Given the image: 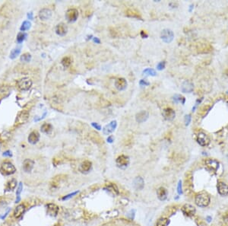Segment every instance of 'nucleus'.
Wrapping results in <instances>:
<instances>
[{
	"mask_svg": "<svg viewBox=\"0 0 228 226\" xmlns=\"http://www.w3.org/2000/svg\"><path fill=\"white\" fill-rule=\"evenodd\" d=\"M16 171V168L12 163L9 162H5L1 164L0 167V172L4 175H12Z\"/></svg>",
	"mask_w": 228,
	"mask_h": 226,
	"instance_id": "nucleus-1",
	"label": "nucleus"
},
{
	"mask_svg": "<svg viewBox=\"0 0 228 226\" xmlns=\"http://www.w3.org/2000/svg\"><path fill=\"white\" fill-rule=\"evenodd\" d=\"M196 204L199 207H206L210 203V197L205 193L198 194L195 199Z\"/></svg>",
	"mask_w": 228,
	"mask_h": 226,
	"instance_id": "nucleus-2",
	"label": "nucleus"
},
{
	"mask_svg": "<svg viewBox=\"0 0 228 226\" xmlns=\"http://www.w3.org/2000/svg\"><path fill=\"white\" fill-rule=\"evenodd\" d=\"M17 86L21 91H28L32 86V82L27 78H23L17 82Z\"/></svg>",
	"mask_w": 228,
	"mask_h": 226,
	"instance_id": "nucleus-3",
	"label": "nucleus"
},
{
	"mask_svg": "<svg viewBox=\"0 0 228 226\" xmlns=\"http://www.w3.org/2000/svg\"><path fill=\"white\" fill-rule=\"evenodd\" d=\"M160 38L166 43H170L174 38V34L170 29H164L160 33Z\"/></svg>",
	"mask_w": 228,
	"mask_h": 226,
	"instance_id": "nucleus-4",
	"label": "nucleus"
},
{
	"mask_svg": "<svg viewBox=\"0 0 228 226\" xmlns=\"http://www.w3.org/2000/svg\"><path fill=\"white\" fill-rule=\"evenodd\" d=\"M29 117H30V114H29V112H27V110H22V111H21L18 114V116H17L16 120H15V125L20 126V125L25 124L28 120Z\"/></svg>",
	"mask_w": 228,
	"mask_h": 226,
	"instance_id": "nucleus-5",
	"label": "nucleus"
},
{
	"mask_svg": "<svg viewBox=\"0 0 228 226\" xmlns=\"http://www.w3.org/2000/svg\"><path fill=\"white\" fill-rule=\"evenodd\" d=\"M79 18V11L76 9H70L66 13V18L69 22H75Z\"/></svg>",
	"mask_w": 228,
	"mask_h": 226,
	"instance_id": "nucleus-6",
	"label": "nucleus"
},
{
	"mask_svg": "<svg viewBox=\"0 0 228 226\" xmlns=\"http://www.w3.org/2000/svg\"><path fill=\"white\" fill-rule=\"evenodd\" d=\"M197 142L200 146H209V144L210 143V139L205 133L200 132L197 135Z\"/></svg>",
	"mask_w": 228,
	"mask_h": 226,
	"instance_id": "nucleus-7",
	"label": "nucleus"
},
{
	"mask_svg": "<svg viewBox=\"0 0 228 226\" xmlns=\"http://www.w3.org/2000/svg\"><path fill=\"white\" fill-rule=\"evenodd\" d=\"M162 115L166 120L171 121V120H173L175 118V117H176V113H175L174 110L172 108H170V107H167V108L163 110Z\"/></svg>",
	"mask_w": 228,
	"mask_h": 226,
	"instance_id": "nucleus-8",
	"label": "nucleus"
},
{
	"mask_svg": "<svg viewBox=\"0 0 228 226\" xmlns=\"http://www.w3.org/2000/svg\"><path fill=\"white\" fill-rule=\"evenodd\" d=\"M116 126H117V122L116 120H113L109 124L106 125L103 129V133L104 135H110L112 133L114 130H116Z\"/></svg>",
	"mask_w": 228,
	"mask_h": 226,
	"instance_id": "nucleus-9",
	"label": "nucleus"
},
{
	"mask_svg": "<svg viewBox=\"0 0 228 226\" xmlns=\"http://www.w3.org/2000/svg\"><path fill=\"white\" fill-rule=\"evenodd\" d=\"M46 210H47V214L50 216L55 217L56 216L58 212H59V207L54 203H49L46 205Z\"/></svg>",
	"mask_w": 228,
	"mask_h": 226,
	"instance_id": "nucleus-10",
	"label": "nucleus"
},
{
	"mask_svg": "<svg viewBox=\"0 0 228 226\" xmlns=\"http://www.w3.org/2000/svg\"><path fill=\"white\" fill-rule=\"evenodd\" d=\"M129 164V158L126 155H122L116 159V164L120 167H126Z\"/></svg>",
	"mask_w": 228,
	"mask_h": 226,
	"instance_id": "nucleus-11",
	"label": "nucleus"
},
{
	"mask_svg": "<svg viewBox=\"0 0 228 226\" xmlns=\"http://www.w3.org/2000/svg\"><path fill=\"white\" fill-rule=\"evenodd\" d=\"M182 212L186 216H193L196 213V209L190 204H185L182 207Z\"/></svg>",
	"mask_w": 228,
	"mask_h": 226,
	"instance_id": "nucleus-12",
	"label": "nucleus"
},
{
	"mask_svg": "<svg viewBox=\"0 0 228 226\" xmlns=\"http://www.w3.org/2000/svg\"><path fill=\"white\" fill-rule=\"evenodd\" d=\"M34 166V162L31 159H25L23 162V164H22V168H23L24 171L26 173H30L32 171Z\"/></svg>",
	"mask_w": 228,
	"mask_h": 226,
	"instance_id": "nucleus-13",
	"label": "nucleus"
},
{
	"mask_svg": "<svg viewBox=\"0 0 228 226\" xmlns=\"http://www.w3.org/2000/svg\"><path fill=\"white\" fill-rule=\"evenodd\" d=\"M148 117H149V114H148V112H147L146 110H141L136 115V121L139 123L145 122L148 119Z\"/></svg>",
	"mask_w": 228,
	"mask_h": 226,
	"instance_id": "nucleus-14",
	"label": "nucleus"
},
{
	"mask_svg": "<svg viewBox=\"0 0 228 226\" xmlns=\"http://www.w3.org/2000/svg\"><path fill=\"white\" fill-rule=\"evenodd\" d=\"M205 164L210 170L216 171L219 167V162L215 159H207L205 160Z\"/></svg>",
	"mask_w": 228,
	"mask_h": 226,
	"instance_id": "nucleus-15",
	"label": "nucleus"
},
{
	"mask_svg": "<svg viewBox=\"0 0 228 226\" xmlns=\"http://www.w3.org/2000/svg\"><path fill=\"white\" fill-rule=\"evenodd\" d=\"M115 87L119 91H123L127 87V82L124 78H117L115 82Z\"/></svg>",
	"mask_w": 228,
	"mask_h": 226,
	"instance_id": "nucleus-16",
	"label": "nucleus"
},
{
	"mask_svg": "<svg viewBox=\"0 0 228 226\" xmlns=\"http://www.w3.org/2000/svg\"><path fill=\"white\" fill-rule=\"evenodd\" d=\"M182 91L184 93H191L194 90V85L193 82L189 81H185L183 82L182 86H181Z\"/></svg>",
	"mask_w": 228,
	"mask_h": 226,
	"instance_id": "nucleus-17",
	"label": "nucleus"
},
{
	"mask_svg": "<svg viewBox=\"0 0 228 226\" xmlns=\"http://www.w3.org/2000/svg\"><path fill=\"white\" fill-rule=\"evenodd\" d=\"M68 32V27L64 23H60L56 27V33L59 36H64Z\"/></svg>",
	"mask_w": 228,
	"mask_h": 226,
	"instance_id": "nucleus-18",
	"label": "nucleus"
},
{
	"mask_svg": "<svg viewBox=\"0 0 228 226\" xmlns=\"http://www.w3.org/2000/svg\"><path fill=\"white\" fill-rule=\"evenodd\" d=\"M217 191L219 193L220 195L223 196H227L228 194V186L226 183H223V182H219L217 183Z\"/></svg>",
	"mask_w": 228,
	"mask_h": 226,
	"instance_id": "nucleus-19",
	"label": "nucleus"
},
{
	"mask_svg": "<svg viewBox=\"0 0 228 226\" xmlns=\"http://www.w3.org/2000/svg\"><path fill=\"white\" fill-rule=\"evenodd\" d=\"M52 12L49 9H42L39 12V17L41 20L46 21L51 18Z\"/></svg>",
	"mask_w": 228,
	"mask_h": 226,
	"instance_id": "nucleus-20",
	"label": "nucleus"
},
{
	"mask_svg": "<svg viewBox=\"0 0 228 226\" xmlns=\"http://www.w3.org/2000/svg\"><path fill=\"white\" fill-rule=\"evenodd\" d=\"M28 142L32 145H35L38 143L40 139V134L38 131H33L29 134V136L27 138Z\"/></svg>",
	"mask_w": 228,
	"mask_h": 226,
	"instance_id": "nucleus-21",
	"label": "nucleus"
},
{
	"mask_svg": "<svg viewBox=\"0 0 228 226\" xmlns=\"http://www.w3.org/2000/svg\"><path fill=\"white\" fill-rule=\"evenodd\" d=\"M133 186L134 187H135V189L137 190V191H141V190H142L144 186V180H143V178L141 177H137L134 180Z\"/></svg>",
	"mask_w": 228,
	"mask_h": 226,
	"instance_id": "nucleus-22",
	"label": "nucleus"
},
{
	"mask_svg": "<svg viewBox=\"0 0 228 226\" xmlns=\"http://www.w3.org/2000/svg\"><path fill=\"white\" fill-rule=\"evenodd\" d=\"M91 167H92V163L90 161H84L80 164L79 171L82 173L88 172L91 170Z\"/></svg>",
	"mask_w": 228,
	"mask_h": 226,
	"instance_id": "nucleus-23",
	"label": "nucleus"
},
{
	"mask_svg": "<svg viewBox=\"0 0 228 226\" xmlns=\"http://www.w3.org/2000/svg\"><path fill=\"white\" fill-rule=\"evenodd\" d=\"M25 206L24 204H19L17 206V207L14 209V216L16 219H18L25 213Z\"/></svg>",
	"mask_w": 228,
	"mask_h": 226,
	"instance_id": "nucleus-24",
	"label": "nucleus"
},
{
	"mask_svg": "<svg viewBox=\"0 0 228 226\" xmlns=\"http://www.w3.org/2000/svg\"><path fill=\"white\" fill-rule=\"evenodd\" d=\"M157 196L160 200L164 201L167 198V191L164 187H160L157 189Z\"/></svg>",
	"mask_w": 228,
	"mask_h": 226,
	"instance_id": "nucleus-25",
	"label": "nucleus"
},
{
	"mask_svg": "<svg viewBox=\"0 0 228 226\" xmlns=\"http://www.w3.org/2000/svg\"><path fill=\"white\" fill-rule=\"evenodd\" d=\"M17 187V180L15 179H12L6 186V191H13Z\"/></svg>",
	"mask_w": 228,
	"mask_h": 226,
	"instance_id": "nucleus-26",
	"label": "nucleus"
},
{
	"mask_svg": "<svg viewBox=\"0 0 228 226\" xmlns=\"http://www.w3.org/2000/svg\"><path fill=\"white\" fill-rule=\"evenodd\" d=\"M40 130L41 132L43 133L48 134L53 130V127H52V125L50 124V123H44V124L42 125V127H40Z\"/></svg>",
	"mask_w": 228,
	"mask_h": 226,
	"instance_id": "nucleus-27",
	"label": "nucleus"
},
{
	"mask_svg": "<svg viewBox=\"0 0 228 226\" xmlns=\"http://www.w3.org/2000/svg\"><path fill=\"white\" fill-rule=\"evenodd\" d=\"M173 102L176 104L181 103V104H185V98H184V97H183L182 95H180V94H175L173 98Z\"/></svg>",
	"mask_w": 228,
	"mask_h": 226,
	"instance_id": "nucleus-28",
	"label": "nucleus"
},
{
	"mask_svg": "<svg viewBox=\"0 0 228 226\" xmlns=\"http://www.w3.org/2000/svg\"><path fill=\"white\" fill-rule=\"evenodd\" d=\"M170 224V220L166 218H161L158 219L156 223V226H168Z\"/></svg>",
	"mask_w": 228,
	"mask_h": 226,
	"instance_id": "nucleus-29",
	"label": "nucleus"
},
{
	"mask_svg": "<svg viewBox=\"0 0 228 226\" xmlns=\"http://www.w3.org/2000/svg\"><path fill=\"white\" fill-rule=\"evenodd\" d=\"M89 135L91 139H92L94 142H95V143H101V138L100 137V135H99V134L98 133H97L95 132H91Z\"/></svg>",
	"mask_w": 228,
	"mask_h": 226,
	"instance_id": "nucleus-30",
	"label": "nucleus"
},
{
	"mask_svg": "<svg viewBox=\"0 0 228 226\" xmlns=\"http://www.w3.org/2000/svg\"><path fill=\"white\" fill-rule=\"evenodd\" d=\"M61 63H62V65H63L65 68H69L71 64V58L69 56L64 57V58L62 59V61H61Z\"/></svg>",
	"mask_w": 228,
	"mask_h": 226,
	"instance_id": "nucleus-31",
	"label": "nucleus"
},
{
	"mask_svg": "<svg viewBox=\"0 0 228 226\" xmlns=\"http://www.w3.org/2000/svg\"><path fill=\"white\" fill-rule=\"evenodd\" d=\"M143 74L145 75H150V76H155V75H157V73H156V71L153 69H146V70H144L143 71Z\"/></svg>",
	"mask_w": 228,
	"mask_h": 226,
	"instance_id": "nucleus-32",
	"label": "nucleus"
},
{
	"mask_svg": "<svg viewBox=\"0 0 228 226\" xmlns=\"http://www.w3.org/2000/svg\"><path fill=\"white\" fill-rule=\"evenodd\" d=\"M30 26H31V24L30 22H27V21H25L22 23V26H21V30L22 31H25V30H28L30 28Z\"/></svg>",
	"mask_w": 228,
	"mask_h": 226,
	"instance_id": "nucleus-33",
	"label": "nucleus"
},
{
	"mask_svg": "<svg viewBox=\"0 0 228 226\" xmlns=\"http://www.w3.org/2000/svg\"><path fill=\"white\" fill-rule=\"evenodd\" d=\"M20 53H21V49L20 48L14 49V50H12L11 54H10V58H11V59L16 58V57L19 55Z\"/></svg>",
	"mask_w": 228,
	"mask_h": 226,
	"instance_id": "nucleus-34",
	"label": "nucleus"
},
{
	"mask_svg": "<svg viewBox=\"0 0 228 226\" xmlns=\"http://www.w3.org/2000/svg\"><path fill=\"white\" fill-rule=\"evenodd\" d=\"M31 60V55L30 54H25L21 56V61L25 62H29Z\"/></svg>",
	"mask_w": 228,
	"mask_h": 226,
	"instance_id": "nucleus-35",
	"label": "nucleus"
},
{
	"mask_svg": "<svg viewBox=\"0 0 228 226\" xmlns=\"http://www.w3.org/2000/svg\"><path fill=\"white\" fill-rule=\"evenodd\" d=\"M26 34L25 33H23V32H20L19 34H18V36H17V42H18V43H22L24 41H25V38H26Z\"/></svg>",
	"mask_w": 228,
	"mask_h": 226,
	"instance_id": "nucleus-36",
	"label": "nucleus"
},
{
	"mask_svg": "<svg viewBox=\"0 0 228 226\" xmlns=\"http://www.w3.org/2000/svg\"><path fill=\"white\" fill-rule=\"evenodd\" d=\"M107 189H108L109 191H112L113 193H116V194L119 193L118 188L116 187V186L114 185V184H110L109 186H107Z\"/></svg>",
	"mask_w": 228,
	"mask_h": 226,
	"instance_id": "nucleus-37",
	"label": "nucleus"
},
{
	"mask_svg": "<svg viewBox=\"0 0 228 226\" xmlns=\"http://www.w3.org/2000/svg\"><path fill=\"white\" fill-rule=\"evenodd\" d=\"M126 14L128 15V16H130V17H133V18H139V13L136 12L135 13V12L134 11H132V10H128V12H127Z\"/></svg>",
	"mask_w": 228,
	"mask_h": 226,
	"instance_id": "nucleus-38",
	"label": "nucleus"
},
{
	"mask_svg": "<svg viewBox=\"0 0 228 226\" xmlns=\"http://www.w3.org/2000/svg\"><path fill=\"white\" fill-rule=\"evenodd\" d=\"M165 65H166L165 62H159L157 66V70H159V71H161V70H164V68H165Z\"/></svg>",
	"mask_w": 228,
	"mask_h": 226,
	"instance_id": "nucleus-39",
	"label": "nucleus"
},
{
	"mask_svg": "<svg viewBox=\"0 0 228 226\" xmlns=\"http://www.w3.org/2000/svg\"><path fill=\"white\" fill-rule=\"evenodd\" d=\"M184 120H185V126H188V125L191 122V115L190 114H188V115H185V119H184Z\"/></svg>",
	"mask_w": 228,
	"mask_h": 226,
	"instance_id": "nucleus-40",
	"label": "nucleus"
},
{
	"mask_svg": "<svg viewBox=\"0 0 228 226\" xmlns=\"http://www.w3.org/2000/svg\"><path fill=\"white\" fill-rule=\"evenodd\" d=\"M22 189H23V185H22V183H20L19 185H18V190H17V192H16L17 196H20V193H22Z\"/></svg>",
	"mask_w": 228,
	"mask_h": 226,
	"instance_id": "nucleus-41",
	"label": "nucleus"
},
{
	"mask_svg": "<svg viewBox=\"0 0 228 226\" xmlns=\"http://www.w3.org/2000/svg\"><path fill=\"white\" fill-rule=\"evenodd\" d=\"M77 193H78V192H74V193H70V194H69V195H67V196H64V197L62 198V199H63V200H66V199H69V198L72 197L74 195H75V194H77Z\"/></svg>",
	"mask_w": 228,
	"mask_h": 226,
	"instance_id": "nucleus-42",
	"label": "nucleus"
},
{
	"mask_svg": "<svg viewBox=\"0 0 228 226\" xmlns=\"http://www.w3.org/2000/svg\"><path fill=\"white\" fill-rule=\"evenodd\" d=\"M177 191H178V193H179V194H182V193H183V191H182V182H181V180H180V181H179V183H178V190H177Z\"/></svg>",
	"mask_w": 228,
	"mask_h": 226,
	"instance_id": "nucleus-43",
	"label": "nucleus"
},
{
	"mask_svg": "<svg viewBox=\"0 0 228 226\" xmlns=\"http://www.w3.org/2000/svg\"><path fill=\"white\" fill-rule=\"evenodd\" d=\"M149 82H148L147 80H144V79H141V81H140V85H141V86H147V85H149Z\"/></svg>",
	"mask_w": 228,
	"mask_h": 226,
	"instance_id": "nucleus-44",
	"label": "nucleus"
},
{
	"mask_svg": "<svg viewBox=\"0 0 228 226\" xmlns=\"http://www.w3.org/2000/svg\"><path fill=\"white\" fill-rule=\"evenodd\" d=\"M91 125H92L93 127H95V128H96L97 130H101V127H100V125L97 124V123H92V124H91Z\"/></svg>",
	"mask_w": 228,
	"mask_h": 226,
	"instance_id": "nucleus-45",
	"label": "nucleus"
},
{
	"mask_svg": "<svg viewBox=\"0 0 228 226\" xmlns=\"http://www.w3.org/2000/svg\"><path fill=\"white\" fill-rule=\"evenodd\" d=\"M107 142H108V143H112L113 142V141H114L113 136V135H110V136H108V138H107Z\"/></svg>",
	"mask_w": 228,
	"mask_h": 226,
	"instance_id": "nucleus-46",
	"label": "nucleus"
},
{
	"mask_svg": "<svg viewBox=\"0 0 228 226\" xmlns=\"http://www.w3.org/2000/svg\"><path fill=\"white\" fill-rule=\"evenodd\" d=\"M3 156H9L11 157L12 156V152L10 151H5L3 153Z\"/></svg>",
	"mask_w": 228,
	"mask_h": 226,
	"instance_id": "nucleus-47",
	"label": "nucleus"
},
{
	"mask_svg": "<svg viewBox=\"0 0 228 226\" xmlns=\"http://www.w3.org/2000/svg\"><path fill=\"white\" fill-rule=\"evenodd\" d=\"M141 37H142L143 38H148V34H147L146 33L144 32V30H141Z\"/></svg>",
	"mask_w": 228,
	"mask_h": 226,
	"instance_id": "nucleus-48",
	"label": "nucleus"
},
{
	"mask_svg": "<svg viewBox=\"0 0 228 226\" xmlns=\"http://www.w3.org/2000/svg\"><path fill=\"white\" fill-rule=\"evenodd\" d=\"M93 41H94V42H95V43H100V41L97 38H94Z\"/></svg>",
	"mask_w": 228,
	"mask_h": 226,
	"instance_id": "nucleus-49",
	"label": "nucleus"
},
{
	"mask_svg": "<svg viewBox=\"0 0 228 226\" xmlns=\"http://www.w3.org/2000/svg\"><path fill=\"white\" fill-rule=\"evenodd\" d=\"M27 16H28V18H30V19H32V18H33V14H32V12L29 13L28 15H27Z\"/></svg>",
	"mask_w": 228,
	"mask_h": 226,
	"instance_id": "nucleus-50",
	"label": "nucleus"
},
{
	"mask_svg": "<svg viewBox=\"0 0 228 226\" xmlns=\"http://www.w3.org/2000/svg\"><path fill=\"white\" fill-rule=\"evenodd\" d=\"M207 220H208V222H210L211 220V217H210V216H208V217H207Z\"/></svg>",
	"mask_w": 228,
	"mask_h": 226,
	"instance_id": "nucleus-51",
	"label": "nucleus"
},
{
	"mask_svg": "<svg viewBox=\"0 0 228 226\" xmlns=\"http://www.w3.org/2000/svg\"><path fill=\"white\" fill-rule=\"evenodd\" d=\"M227 158H228V155H227Z\"/></svg>",
	"mask_w": 228,
	"mask_h": 226,
	"instance_id": "nucleus-52",
	"label": "nucleus"
}]
</instances>
